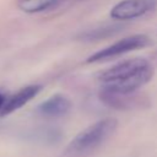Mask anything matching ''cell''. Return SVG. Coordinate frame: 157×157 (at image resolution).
<instances>
[{"label": "cell", "instance_id": "2", "mask_svg": "<svg viewBox=\"0 0 157 157\" xmlns=\"http://www.w3.org/2000/svg\"><path fill=\"white\" fill-rule=\"evenodd\" d=\"M117 126L118 121L114 118H104L93 123L70 141L65 153L69 156H78L93 151L113 135Z\"/></svg>", "mask_w": 157, "mask_h": 157}, {"label": "cell", "instance_id": "5", "mask_svg": "<svg viewBox=\"0 0 157 157\" xmlns=\"http://www.w3.org/2000/svg\"><path fill=\"white\" fill-rule=\"evenodd\" d=\"M71 109V101L63 94H54L40 103L37 108L38 113L48 118H59L69 113Z\"/></svg>", "mask_w": 157, "mask_h": 157}, {"label": "cell", "instance_id": "3", "mask_svg": "<svg viewBox=\"0 0 157 157\" xmlns=\"http://www.w3.org/2000/svg\"><path fill=\"white\" fill-rule=\"evenodd\" d=\"M150 43V38L146 34H132L125 38H121L120 40L93 53L92 55H90L86 59L87 64H93V63H99V61H104L119 55H123L125 53L140 49L146 47Z\"/></svg>", "mask_w": 157, "mask_h": 157}, {"label": "cell", "instance_id": "4", "mask_svg": "<svg viewBox=\"0 0 157 157\" xmlns=\"http://www.w3.org/2000/svg\"><path fill=\"white\" fill-rule=\"evenodd\" d=\"M157 6V0H121L110 10V17L118 21L144 16Z\"/></svg>", "mask_w": 157, "mask_h": 157}, {"label": "cell", "instance_id": "1", "mask_svg": "<svg viewBox=\"0 0 157 157\" xmlns=\"http://www.w3.org/2000/svg\"><path fill=\"white\" fill-rule=\"evenodd\" d=\"M153 74L155 69L147 59L131 58L102 71L97 80L103 91L130 94L150 82Z\"/></svg>", "mask_w": 157, "mask_h": 157}, {"label": "cell", "instance_id": "6", "mask_svg": "<svg viewBox=\"0 0 157 157\" xmlns=\"http://www.w3.org/2000/svg\"><path fill=\"white\" fill-rule=\"evenodd\" d=\"M40 88L42 87L39 85H31V86H26L22 90H20L7 102L4 103L2 108L0 109V115H7V114L20 109L22 105L28 103L32 98H34L39 93Z\"/></svg>", "mask_w": 157, "mask_h": 157}, {"label": "cell", "instance_id": "8", "mask_svg": "<svg viewBox=\"0 0 157 157\" xmlns=\"http://www.w3.org/2000/svg\"><path fill=\"white\" fill-rule=\"evenodd\" d=\"M58 4V0H18L17 6L20 10L27 13L40 12L49 10Z\"/></svg>", "mask_w": 157, "mask_h": 157}, {"label": "cell", "instance_id": "10", "mask_svg": "<svg viewBox=\"0 0 157 157\" xmlns=\"http://www.w3.org/2000/svg\"><path fill=\"white\" fill-rule=\"evenodd\" d=\"M4 103H5V98H4V96L0 93V109L2 108V105H4Z\"/></svg>", "mask_w": 157, "mask_h": 157}, {"label": "cell", "instance_id": "9", "mask_svg": "<svg viewBox=\"0 0 157 157\" xmlns=\"http://www.w3.org/2000/svg\"><path fill=\"white\" fill-rule=\"evenodd\" d=\"M119 26H109V27H104V28H99V29H92L91 32H85L81 37L86 40H91V39H101L104 38L109 34H113L114 32L119 31Z\"/></svg>", "mask_w": 157, "mask_h": 157}, {"label": "cell", "instance_id": "7", "mask_svg": "<svg viewBox=\"0 0 157 157\" xmlns=\"http://www.w3.org/2000/svg\"><path fill=\"white\" fill-rule=\"evenodd\" d=\"M130 94H121V93H114L109 91H101L99 92V98L101 101L114 109H120V110H126V109H135L141 105L142 102H140L136 97Z\"/></svg>", "mask_w": 157, "mask_h": 157}]
</instances>
